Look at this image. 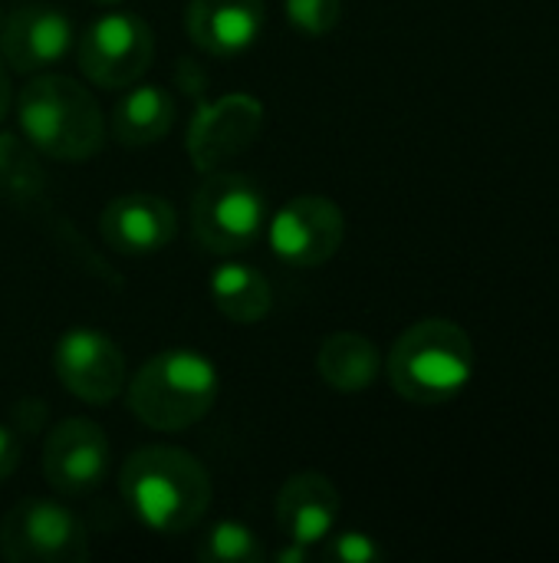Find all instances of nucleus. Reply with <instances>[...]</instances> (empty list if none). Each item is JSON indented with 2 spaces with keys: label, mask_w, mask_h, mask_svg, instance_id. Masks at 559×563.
<instances>
[{
  "label": "nucleus",
  "mask_w": 559,
  "mask_h": 563,
  "mask_svg": "<svg viewBox=\"0 0 559 563\" xmlns=\"http://www.w3.org/2000/svg\"><path fill=\"white\" fill-rule=\"evenodd\" d=\"M128 511L158 534L191 531L211 508V478L204 465L171 445H145L132 452L119 475Z\"/></svg>",
  "instance_id": "1"
},
{
  "label": "nucleus",
  "mask_w": 559,
  "mask_h": 563,
  "mask_svg": "<svg viewBox=\"0 0 559 563\" xmlns=\"http://www.w3.org/2000/svg\"><path fill=\"white\" fill-rule=\"evenodd\" d=\"M16 119L26 142L56 162L92 158L105 142V119L92 92L59 73L33 76L20 89Z\"/></svg>",
  "instance_id": "2"
},
{
  "label": "nucleus",
  "mask_w": 559,
  "mask_h": 563,
  "mask_svg": "<svg viewBox=\"0 0 559 563\" xmlns=\"http://www.w3.org/2000/svg\"><path fill=\"white\" fill-rule=\"evenodd\" d=\"M474 373L471 336L455 320H418L389 353L392 389L415 406L451 402Z\"/></svg>",
  "instance_id": "3"
},
{
  "label": "nucleus",
  "mask_w": 559,
  "mask_h": 563,
  "mask_svg": "<svg viewBox=\"0 0 559 563\" xmlns=\"http://www.w3.org/2000/svg\"><path fill=\"white\" fill-rule=\"evenodd\" d=\"M217 366L198 350H161L128 383V412L155 432H185L217 399Z\"/></svg>",
  "instance_id": "4"
},
{
  "label": "nucleus",
  "mask_w": 559,
  "mask_h": 563,
  "mask_svg": "<svg viewBox=\"0 0 559 563\" xmlns=\"http://www.w3.org/2000/svg\"><path fill=\"white\" fill-rule=\"evenodd\" d=\"M191 228L214 254L247 251L267 228V198L247 175L211 172L191 201Z\"/></svg>",
  "instance_id": "5"
},
{
  "label": "nucleus",
  "mask_w": 559,
  "mask_h": 563,
  "mask_svg": "<svg viewBox=\"0 0 559 563\" xmlns=\"http://www.w3.org/2000/svg\"><path fill=\"white\" fill-rule=\"evenodd\" d=\"M0 554L13 563H79L89 558V541L69 508L26 498L0 521Z\"/></svg>",
  "instance_id": "6"
},
{
  "label": "nucleus",
  "mask_w": 559,
  "mask_h": 563,
  "mask_svg": "<svg viewBox=\"0 0 559 563\" xmlns=\"http://www.w3.org/2000/svg\"><path fill=\"white\" fill-rule=\"evenodd\" d=\"M155 56L152 26L132 13H105L82 33L79 69L99 89H125L142 79Z\"/></svg>",
  "instance_id": "7"
},
{
  "label": "nucleus",
  "mask_w": 559,
  "mask_h": 563,
  "mask_svg": "<svg viewBox=\"0 0 559 563\" xmlns=\"http://www.w3.org/2000/svg\"><path fill=\"white\" fill-rule=\"evenodd\" d=\"M346 238V218L339 205L323 195H300L287 201L270 221V247L290 267L326 264Z\"/></svg>",
  "instance_id": "8"
},
{
  "label": "nucleus",
  "mask_w": 559,
  "mask_h": 563,
  "mask_svg": "<svg viewBox=\"0 0 559 563\" xmlns=\"http://www.w3.org/2000/svg\"><path fill=\"white\" fill-rule=\"evenodd\" d=\"M264 129V106L254 96L231 92L204 102L188 129V158L198 172H214L244 155Z\"/></svg>",
  "instance_id": "9"
},
{
  "label": "nucleus",
  "mask_w": 559,
  "mask_h": 563,
  "mask_svg": "<svg viewBox=\"0 0 559 563\" xmlns=\"http://www.w3.org/2000/svg\"><path fill=\"white\" fill-rule=\"evenodd\" d=\"M53 369L59 383L82 402L105 406L125 386V356L99 330H69L53 350Z\"/></svg>",
  "instance_id": "10"
},
{
  "label": "nucleus",
  "mask_w": 559,
  "mask_h": 563,
  "mask_svg": "<svg viewBox=\"0 0 559 563\" xmlns=\"http://www.w3.org/2000/svg\"><path fill=\"white\" fill-rule=\"evenodd\" d=\"M109 439L89 419H63L43 449L46 482L69 498L92 495L109 475Z\"/></svg>",
  "instance_id": "11"
},
{
  "label": "nucleus",
  "mask_w": 559,
  "mask_h": 563,
  "mask_svg": "<svg viewBox=\"0 0 559 563\" xmlns=\"http://www.w3.org/2000/svg\"><path fill=\"white\" fill-rule=\"evenodd\" d=\"M99 231L115 254H155L175 241L178 214L161 195L132 191L105 205Z\"/></svg>",
  "instance_id": "12"
},
{
  "label": "nucleus",
  "mask_w": 559,
  "mask_h": 563,
  "mask_svg": "<svg viewBox=\"0 0 559 563\" xmlns=\"http://www.w3.org/2000/svg\"><path fill=\"white\" fill-rule=\"evenodd\" d=\"M72 43L69 16L46 3L16 7L0 26V53L16 73H40L66 56Z\"/></svg>",
  "instance_id": "13"
},
{
  "label": "nucleus",
  "mask_w": 559,
  "mask_h": 563,
  "mask_svg": "<svg viewBox=\"0 0 559 563\" xmlns=\"http://www.w3.org/2000/svg\"><path fill=\"white\" fill-rule=\"evenodd\" d=\"M264 23V0H191L185 10L191 43L211 56H237L250 49Z\"/></svg>",
  "instance_id": "14"
},
{
  "label": "nucleus",
  "mask_w": 559,
  "mask_h": 563,
  "mask_svg": "<svg viewBox=\"0 0 559 563\" xmlns=\"http://www.w3.org/2000/svg\"><path fill=\"white\" fill-rule=\"evenodd\" d=\"M339 492L326 475L300 472L287 478V485L277 495V525L290 544L313 548L323 538H329V531L339 521Z\"/></svg>",
  "instance_id": "15"
},
{
  "label": "nucleus",
  "mask_w": 559,
  "mask_h": 563,
  "mask_svg": "<svg viewBox=\"0 0 559 563\" xmlns=\"http://www.w3.org/2000/svg\"><path fill=\"white\" fill-rule=\"evenodd\" d=\"M382 356L379 346L362 333H333L316 353L320 379L336 393H362L379 379Z\"/></svg>",
  "instance_id": "16"
},
{
  "label": "nucleus",
  "mask_w": 559,
  "mask_h": 563,
  "mask_svg": "<svg viewBox=\"0 0 559 563\" xmlns=\"http://www.w3.org/2000/svg\"><path fill=\"white\" fill-rule=\"evenodd\" d=\"M175 125V102L158 86H135L112 112V135L125 148L155 145Z\"/></svg>",
  "instance_id": "17"
},
{
  "label": "nucleus",
  "mask_w": 559,
  "mask_h": 563,
  "mask_svg": "<svg viewBox=\"0 0 559 563\" xmlns=\"http://www.w3.org/2000/svg\"><path fill=\"white\" fill-rule=\"evenodd\" d=\"M211 300L231 323H257L273 307L270 280L247 264H224L211 277Z\"/></svg>",
  "instance_id": "18"
},
{
  "label": "nucleus",
  "mask_w": 559,
  "mask_h": 563,
  "mask_svg": "<svg viewBox=\"0 0 559 563\" xmlns=\"http://www.w3.org/2000/svg\"><path fill=\"white\" fill-rule=\"evenodd\" d=\"M260 558L257 534L241 521H217L198 548V561L204 563H257Z\"/></svg>",
  "instance_id": "19"
},
{
  "label": "nucleus",
  "mask_w": 559,
  "mask_h": 563,
  "mask_svg": "<svg viewBox=\"0 0 559 563\" xmlns=\"http://www.w3.org/2000/svg\"><path fill=\"white\" fill-rule=\"evenodd\" d=\"M290 26L306 36H326L343 16V0H283Z\"/></svg>",
  "instance_id": "20"
},
{
  "label": "nucleus",
  "mask_w": 559,
  "mask_h": 563,
  "mask_svg": "<svg viewBox=\"0 0 559 563\" xmlns=\"http://www.w3.org/2000/svg\"><path fill=\"white\" fill-rule=\"evenodd\" d=\"M329 561H343V563H372L382 558L379 544L369 538V534H359V531H346L339 538H333L329 551H326Z\"/></svg>",
  "instance_id": "21"
},
{
  "label": "nucleus",
  "mask_w": 559,
  "mask_h": 563,
  "mask_svg": "<svg viewBox=\"0 0 559 563\" xmlns=\"http://www.w3.org/2000/svg\"><path fill=\"white\" fill-rule=\"evenodd\" d=\"M20 435H16V429H10V426H0V482H7L13 472H16V465H20Z\"/></svg>",
  "instance_id": "22"
},
{
  "label": "nucleus",
  "mask_w": 559,
  "mask_h": 563,
  "mask_svg": "<svg viewBox=\"0 0 559 563\" xmlns=\"http://www.w3.org/2000/svg\"><path fill=\"white\" fill-rule=\"evenodd\" d=\"M10 109V79H7V69L0 66V122Z\"/></svg>",
  "instance_id": "23"
},
{
  "label": "nucleus",
  "mask_w": 559,
  "mask_h": 563,
  "mask_svg": "<svg viewBox=\"0 0 559 563\" xmlns=\"http://www.w3.org/2000/svg\"><path fill=\"white\" fill-rule=\"evenodd\" d=\"M277 561L280 563H300V561H306V548L303 544H293V548H283L280 554H277Z\"/></svg>",
  "instance_id": "24"
},
{
  "label": "nucleus",
  "mask_w": 559,
  "mask_h": 563,
  "mask_svg": "<svg viewBox=\"0 0 559 563\" xmlns=\"http://www.w3.org/2000/svg\"><path fill=\"white\" fill-rule=\"evenodd\" d=\"M96 3H119V0H96Z\"/></svg>",
  "instance_id": "25"
},
{
  "label": "nucleus",
  "mask_w": 559,
  "mask_h": 563,
  "mask_svg": "<svg viewBox=\"0 0 559 563\" xmlns=\"http://www.w3.org/2000/svg\"><path fill=\"white\" fill-rule=\"evenodd\" d=\"M0 26H3V16H0Z\"/></svg>",
  "instance_id": "26"
}]
</instances>
